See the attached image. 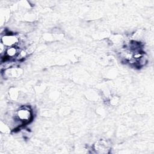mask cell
Wrapping results in <instances>:
<instances>
[{
	"label": "cell",
	"mask_w": 154,
	"mask_h": 154,
	"mask_svg": "<svg viewBox=\"0 0 154 154\" xmlns=\"http://www.w3.org/2000/svg\"><path fill=\"white\" fill-rule=\"evenodd\" d=\"M32 118V111L29 107L23 106L16 112L14 119L19 121L22 125L29 123Z\"/></svg>",
	"instance_id": "6da1fadb"
},
{
	"label": "cell",
	"mask_w": 154,
	"mask_h": 154,
	"mask_svg": "<svg viewBox=\"0 0 154 154\" xmlns=\"http://www.w3.org/2000/svg\"><path fill=\"white\" fill-rule=\"evenodd\" d=\"M19 42L18 38L12 34H5L1 38V43L5 46H15Z\"/></svg>",
	"instance_id": "7a4b0ae2"
},
{
	"label": "cell",
	"mask_w": 154,
	"mask_h": 154,
	"mask_svg": "<svg viewBox=\"0 0 154 154\" xmlns=\"http://www.w3.org/2000/svg\"><path fill=\"white\" fill-rule=\"evenodd\" d=\"M19 52V49L16 46L8 47L5 50V56H6L8 58H14L17 57Z\"/></svg>",
	"instance_id": "3957f363"
}]
</instances>
